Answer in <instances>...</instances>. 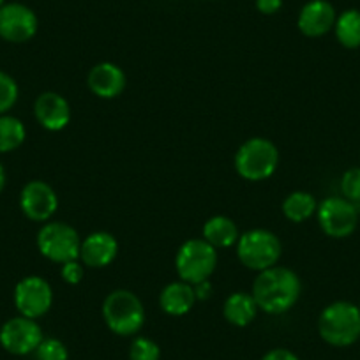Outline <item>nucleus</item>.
<instances>
[{"label": "nucleus", "mask_w": 360, "mask_h": 360, "mask_svg": "<svg viewBox=\"0 0 360 360\" xmlns=\"http://www.w3.org/2000/svg\"><path fill=\"white\" fill-rule=\"evenodd\" d=\"M119 252V242L108 231H94L86 235L79 248V262L89 269H105L112 265Z\"/></svg>", "instance_id": "ddd939ff"}, {"label": "nucleus", "mask_w": 360, "mask_h": 360, "mask_svg": "<svg viewBox=\"0 0 360 360\" xmlns=\"http://www.w3.org/2000/svg\"><path fill=\"white\" fill-rule=\"evenodd\" d=\"M302 292L299 276L288 266L274 265L262 270L252 283L251 295L266 314H285L292 309Z\"/></svg>", "instance_id": "f257e3e1"}, {"label": "nucleus", "mask_w": 360, "mask_h": 360, "mask_svg": "<svg viewBox=\"0 0 360 360\" xmlns=\"http://www.w3.org/2000/svg\"><path fill=\"white\" fill-rule=\"evenodd\" d=\"M34 353L37 360H69L68 346L57 338H44Z\"/></svg>", "instance_id": "393cba45"}, {"label": "nucleus", "mask_w": 360, "mask_h": 360, "mask_svg": "<svg viewBox=\"0 0 360 360\" xmlns=\"http://www.w3.org/2000/svg\"><path fill=\"white\" fill-rule=\"evenodd\" d=\"M103 320L117 335H134L145 323V307L129 290H113L103 302Z\"/></svg>", "instance_id": "7ed1b4c3"}, {"label": "nucleus", "mask_w": 360, "mask_h": 360, "mask_svg": "<svg viewBox=\"0 0 360 360\" xmlns=\"http://www.w3.org/2000/svg\"><path fill=\"white\" fill-rule=\"evenodd\" d=\"M258 306L251 293L235 292L228 295L223 306V316L233 327H248L258 314Z\"/></svg>", "instance_id": "6ab92c4d"}, {"label": "nucleus", "mask_w": 360, "mask_h": 360, "mask_svg": "<svg viewBox=\"0 0 360 360\" xmlns=\"http://www.w3.org/2000/svg\"><path fill=\"white\" fill-rule=\"evenodd\" d=\"M34 115L44 129L57 133L71 122V106L64 96L57 92H43L34 103Z\"/></svg>", "instance_id": "4468645a"}, {"label": "nucleus", "mask_w": 360, "mask_h": 360, "mask_svg": "<svg viewBox=\"0 0 360 360\" xmlns=\"http://www.w3.org/2000/svg\"><path fill=\"white\" fill-rule=\"evenodd\" d=\"M283 8V0H256V9L262 15H276Z\"/></svg>", "instance_id": "cd10ccee"}, {"label": "nucleus", "mask_w": 360, "mask_h": 360, "mask_svg": "<svg viewBox=\"0 0 360 360\" xmlns=\"http://www.w3.org/2000/svg\"><path fill=\"white\" fill-rule=\"evenodd\" d=\"M335 20L338 15L328 0H309L300 9L297 25L306 37H321L334 29Z\"/></svg>", "instance_id": "2eb2a0df"}, {"label": "nucleus", "mask_w": 360, "mask_h": 360, "mask_svg": "<svg viewBox=\"0 0 360 360\" xmlns=\"http://www.w3.org/2000/svg\"><path fill=\"white\" fill-rule=\"evenodd\" d=\"M318 332L327 345L335 348L352 346L360 339V309L346 300L332 302L318 318Z\"/></svg>", "instance_id": "f03ea898"}, {"label": "nucleus", "mask_w": 360, "mask_h": 360, "mask_svg": "<svg viewBox=\"0 0 360 360\" xmlns=\"http://www.w3.org/2000/svg\"><path fill=\"white\" fill-rule=\"evenodd\" d=\"M202 238L214 249H228L237 245L240 238L237 223L226 216H214L205 221L202 228Z\"/></svg>", "instance_id": "a211bd4d"}, {"label": "nucleus", "mask_w": 360, "mask_h": 360, "mask_svg": "<svg viewBox=\"0 0 360 360\" xmlns=\"http://www.w3.org/2000/svg\"><path fill=\"white\" fill-rule=\"evenodd\" d=\"M20 209L36 223H48L58 209V196L44 180H30L20 193Z\"/></svg>", "instance_id": "f8f14e48"}, {"label": "nucleus", "mask_w": 360, "mask_h": 360, "mask_svg": "<svg viewBox=\"0 0 360 360\" xmlns=\"http://www.w3.org/2000/svg\"><path fill=\"white\" fill-rule=\"evenodd\" d=\"M335 39L348 50L360 48V11L359 9H346L338 16L334 25Z\"/></svg>", "instance_id": "412c9836"}, {"label": "nucleus", "mask_w": 360, "mask_h": 360, "mask_svg": "<svg viewBox=\"0 0 360 360\" xmlns=\"http://www.w3.org/2000/svg\"><path fill=\"white\" fill-rule=\"evenodd\" d=\"M37 16L29 6L6 2L0 8V37L8 43H27L37 32Z\"/></svg>", "instance_id": "9b49d317"}, {"label": "nucleus", "mask_w": 360, "mask_h": 360, "mask_svg": "<svg viewBox=\"0 0 360 360\" xmlns=\"http://www.w3.org/2000/svg\"><path fill=\"white\" fill-rule=\"evenodd\" d=\"M195 286L186 281H173L161 290L159 306L169 316H184L195 307Z\"/></svg>", "instance_id": "f3484780"}, {"label": "nucleus", "mask_w": 360, "mask_h": 360, "mask_svg": "<svg viewBox=\"0 0 360 360\" xmlns=\"http://www.w3.org/2000/svg\"><path fill=\"white\" fill-rule=\"evenodd\" d=\"M13 299L22 316L37 320L51 309L53 290L50 283L41 276H27L15 286Z\"/></svg>", "instance_id": "1a4fd4ad"}, {"label": "nucleus", "mask_w": 360, "mask_h": 360, "mask_svg": "<svg viewBox=\"0 0 360 360\" xmlns=\"http://www.w3.org/2000/svg\"><path fill=\"white\" fill-rule=\"evenodd\" d=\"M6 188V169L2 166V161H0V193L4 191Z\"/></svg>", "instance_id": "7c9ffc66"}, {"label": "nucleus", "mask_w": 360, "mask_h": 360, "mask_svg": "<svg viewBox=\"0 0 360 360\" xmlns=\"http://www.w3.org/2000/svg\"><path fill=\"white\" fill-rule=\"evenodd\" d=\"M316 216L321 231L330 238L349 237L359 224L356 205L341 196H330L318 203Z\"/></svg>", "instance_id": "6e6552de"}, {"label": "nucleus", "mask_w": 360, "mask_h": 360, "mask_svg": "<svg viewBox=\"0 0 360 360\" xmlns=\"http://www.w3.org/2000/svg\"><path fill=\"white\" fill-rule=\"evenodd\" d=\"M79 248H82V238L78 231L68 223L53 221V223H44L41 230L37 231V249L41 255L50 262L68 263L71 259L79 258Z\"/></svg>", "instance_id": "0eeeda50"}, {"label": "nucleus", "mask_w": 360, "mask_h": 360, "mask_svg": "<svg viewBox=\"0 0 360 360\" xmlns=\"http://www.w3.org/2000/svg\"><path fill=\"white\" fill-rule=\"evenodd\" d=\"M126 72L113 62H99L89 71L90 92L101 99H115L126 89Z\"/></svg>", "instance_id": "dca6fc26"}, {"label": "nucleus", "mask_w": 360, "mask_h": 360, "mask_svg": "<svg viewBox=\"0 0 360 360\" xmlns=\"http://www.w3.org/2000/svg\"><path fill=\"white\" fill-rule=\"evenodd\" d=\"M283 245L278 235L265 228H255L240 235L237 242V256L242 265L255 272L278 265Z\"/></svg>", "instance_id": "39448f33"}, {"label": "nucleus", "mask_w": 360, "mask_h": 360, "mask_svg": "<svg viewBox=\"0 0 360 360\" xmlns=\"http://www.w3.org/2000/svg\"><path fill=\"white\" fill-rule=\"evenodd\" d=\"M83 263L79 259H71L68 263H62L60 265V278L62 281L68 283V285H79L83 279V274H85V270H83Z\"/></svg>", "instance_id": "bb28decb"}, {"label": "nucleus", "mask_w": 360, "mask_h": 360, "mask_svg": "<svg viewBox=\"0 0 360 360\" xmlns=\"http://www.w3.org/2000/svg\"><path fill=\"white\" fill-rule=\"evenodd\" d=\"M4 4H6V0H0V8H2Z\"/></svg>", "instance_id": "2f4dec72"}, {"label": "nucleus", "mask_w": 360, "mask_h": 360, "mask_svg": "<svg viewBox=\"0 0 360 360\" xmlns=\"http://www.w3.org/2000/svg\"><path fill=\"white\" fill-rule=\"evenodd\" d=\"M20 96L18 83L11 75L0 71V115H6L16 105Z\"/></svg>", "instance_id": "5701e85b"}, {"label": "nucleus", "mask_w": 360, "mask_h": 360, "mask_svg": "<svg viewBox=\"0 0 360 360\" xmlns=\"http://www.w3.org/2000/svg\"><path fill=\"white\" fill-rule=\"evenodd\" d=\"M210 292H212V285H210L209 279H207V281L198 283V285H195L196 300H205V299H209Z\"/></svg>", "instance_id": "c756f323"}, {"label": "nucleus", "mask_w": 360, "mask_h": 360, "mask_svg": "<svg viewBox=\"0 0 360 360\" xmlns=\"http://www.w3.org/2000/svg\"><path fill=\"white\" fill-rule=\"evenodd\" d=\"M27 129L20 119L13 115H0V154L16 150L23 145Z\"/></svg>", "instance_id": "4be33fe9"}, {"label": "nucleus", "mask_w": 360, "mask_h": 360, "mask_svg": "<svg viewBox=\"0 0 360 360\" xmlns=\"http://www.w3.org/2000/svg\"><path fill=\"white\" fill-rule=\"evenodd\" d=\"M217 266V249L203 238H189L180 245L175 256V270L182 281L198 285L207 281Z\"/></svg>", "instance_id": "423d86ee"}, {"label": "nucleus", "mask_w": 360, "mask_h": 360, "mask_svg": "<svg viewBox=\"0 0 360 360\" xmlns=\"http://www.w3.org/2000/svg\"><path fill=\"white\" fill-rule=\"evenodd\" d=\"M161 359V348L152 339L138 335L133 339L129 346V360H159Z\"/></svg>", "instance_id": "b1692460"}, {"label": "nucleus", "mask_w": 360, "mask_h": 360, "mask_svg": "<svg viewBox=\"0 0 360 360\" xmlns=\"http://www.w3.org/2000/svg\"><path fill=\"white\" fill-rule=\"evenodd\" d=\"M43 339V328L39 323L22 314L8 320L0 328V346L11 355H30Z\"/></svg>", "instance_id": "9d476101"}, {"label": "nucleus", "mask_w": 360, "mask_h": 360, "mask_svg": "<svg viewBox=\"0 0 360 360\" xmlns=\"http://www.w3.org/2000/svg\"><path fill=\"white\" fill-rule=\"evenodd\" d=\"M262 360H300V359L295 355V353L290 352V349L274 348V349H270V352H266L265 355L262 356Z\"/></svg>", "instance_id": "c85d7f7f"}, {"label": "nucleus", "mask_w": 360, "mask_h": 360, "mask_svg": "<svg viewBox=\"0 0 360 360\" xmlns=\"http://www.w3.org/2000/svg\"><path fill=\"white\" fill-rule=\"evenodd\" d=\"M342 198L349 200L352 203H360V166L346 169L341 179Z\"/></svg>", "instance_id": "a878e982"}, {"label": "nucleus", "mask_w": 360, "mask_h": 360, "mask_svg": "<svg viewBox=\"0 0 360 360\" xmlns=\"http://www.w3.org/2000/svg\"><path fill=\"white\" fill-rule=\"evenodd\" d=\"M359 309H360V306H359Z\"/></svg>", "instance_id": "473e14b6"}, {"label": "nucleus", "mask_w": 360, "mask_h": 360, "mask_svg": "<svg viewBox=\"0 0 360 360\" xmlns=\"http://www.w3.org/2000/svg\"><path fill=\"white\" fill-rule=\"evenodd\" d=\"M279 166V150L266 138L256 136L238 147L235 154V169L238 175L251 182L266 180L274 175Z\"/></svg>", "instance_id": "20e7f679"}, {"label": "nucleus", "mask_w": 360, "mask_h": 360, "mask_svg": "<svg viewBox=\"0 0 360 360\" xmlns=\"http://www.w3.org/2000/svg\"><path fill=\"white\" fill-rule=\"evenodd\" d=\"M318 202L311 193L293 191L283 202V214L292 223H304L316 214Z\"/></svg>", "instance_id": "aec40b11"}]
</instances>
